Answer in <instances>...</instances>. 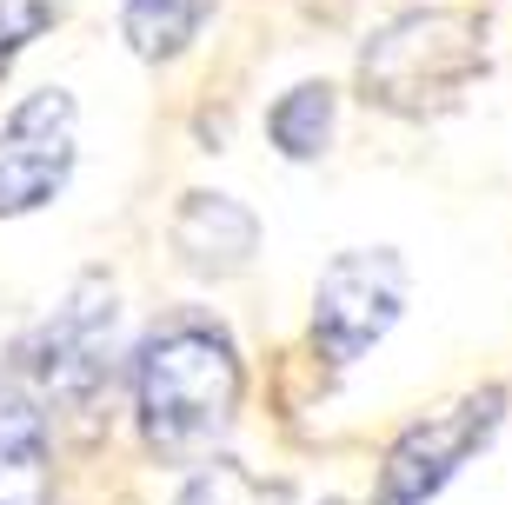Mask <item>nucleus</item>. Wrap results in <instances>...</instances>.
<instances>
[{
  "mask_svg": "<svg viewBox=\"0 0 512 505\" xmlns=\"http://www.w3.org/2000/svg\"><path fill=\"white\" fill-rule=\"evenodd\" d=\"M120 359V313L107 280H80V293L54 319L20 339V379H34L60 406H94Z\"/></svg>",
  "mask_w": 512,
  "mask_h": 505,
  "instance_id": "nucleus-3",
  "label": "nucleus"
},
{
  "mask_svg": "<svg viewBox=\"0 0 512 505\" xmlns=\"http://www.w3.org/2000/svg\"><path fill=\"white\" fill-rule=\"evenodd\" d=\"M133 393H140V432L160 459H200L240 406L233 333L200 306L160 313L133 346Z\"/></svg>",
  "mask_w": 512,
  "mask_h": 505,
  "instance_id": "nucleus-1",
  "label": "nucleus"
},
{
  "mask_svg": "<svg viewBox=\"0 0 512 505\" xmlns=\"http://www.w3.org/2000/svg\"><path fill=\"white\" fill-rule=\"evenodd\" d=\"M74 173V100L60 87H40L0 127V213L47 206Z\"/></svg>",
  "mask_w": 512,
  "mask_h": 505,
  "instance_id": "nucleus-6",
  "label": "nucleus"
},
{
  "mask_svg": "<svg viewBox=\"0 0 512 505\" xmlns=\"http://www.w3.org/2000/svg\"><path fill=\"white\" fill-rule=\"evenodd\" d=\"M326 505H346V499H326Z\"/></svg>",
  "mask_w": 512,
  "mask_h": 505,
  "instance_id": "nucleus-13",
  "label": "nucleus"
},
{
  "mask_svg": "<svg viewBox=\"0 0 512 505\" xmlns=\"http://www.w3.org/2000/svg\"><path fill=\"white\" fill-rule=\"evenodd\" d=\"M499 419H506V386H486V393H466L453 412L406 426L399 446L386 452V466H380L373 505H426L499 432Z\"/></svg>",
  "mask_w": 512,
  "mask_h": 505,
  "instance_id": "nucleus-5",
  "label": "nucleus"
},
{
  "mask_svg": "<svg viewBox=\"0 0 512 505\" xmlns=\"http://www.w3.org/2000/svg\"><path fill=\"white\" fill-rule=\"evenodd\" d=\"M47 499H54L47 412L27 393V379L0 366V505H47Z\"/></svg>",
  "mask_w": 512,
  "mask_h": 505,
  "instance_id": "nucleus-7",
  "label": "nucleus"
},
{
  "mask_svg": "<svg viewBox=\"0 0 512 505\" xmlns=\"http://www.w3.org/2000/svg\"><path fill=\"white\" fill-rule=\"evenodd\" d=\"M486 67L473 14H399L393 27L373 34V47L360 54V87L366 100H380L393 113H426L466 87Z\"/></svg>",
  "mask_w": 512,
  "mask_h": 505,
  "instance_id": "nucleus-2",
  "label": "nucleus"
},
{
  "mask_svg": "<svg viewBox=\"0 0 512 505\" xmlns=\"http://www.w3.org/2000/svg\"><path fill=\"white\" fill-rule=\"evenodd\" d=\"M399 306H406V266L386 246L333 253L320 273V293H313V346L333 366H353L399 319Z\"/></svg>",
  "mask_w": 512,
  "mask_h": 505,
  "instance_id": "nucleus-4",
  "label": "nucleus"
},
{
  "mask_svg": "<svg viewBox=\"0 0 512 505\" xmlns=\"http://www.w3.org/2000/svg\"><path fill=\"white\" fill-rule=\"evenodd\" d=\"M266 140L286 160H320L326 140H333V87L326 80H300L293 94H280L273 113H266Z\"/></svg>",
  "mask_w": 512,
  "mask_h": 505,
  "instance_id": "nucleus-10",
  "label": "nucleus"
},
{
  "mask_svg": "<svg viewBox=\"0 0 512 505\" xmlns=\"http://www.w3.org/2000/svg\"><path fill=\"white\" fill-rule=\"evenodd\" d=\"M173 505H286V486H266V479H253V472L240 466H207L200 479H187V492Z\"/></svg>",
  "mask_w": 512,
  "mask_h": 505,
  "instance_id": "nucleus-11",
  "label": "nucleus"
},
{
  "mask_svg": "<svg viewBox=\"0 0 512 505\" xmlns=\"http://www.w3.org/2000/svg\"><path fill=\"white\" fill-rule=\"evenodd\" d=\"M207 14H213V0H127L120 7V34L133 40V54L173 60L200 40Z\"/></svg>",
  "mask_w": 512,
  "mask_h": 505,
  "instance_id": "nucleus-9",
  "label": "nucleus"
},
{
  "mask_svg": "<svg viewBox=\"0 0 512 505\" xmlns=\"http://www.w3.org/2000/svg\"><path fill=\"white\" fill-rule=\"evenodd\" d=\"M253 246H260V220L227 193H187L180 213H173V253L193 273L227 280V273H240L253 260Z\"/></svg>",
  "mask_w": 512,
  "mask_h": 505,
  "instance_id": "nucleus-8",
  "label": "nucleus"
},
{
  "mask_svg": "<svg viewBox=\"0 0 512 505\" xmlns=\"http://www.w3.org/2000/svg\"><path fill=\"white\" fill-rule=\"evenodd\" d=\"M54 27V0H0V67Z\"/></svg>",
  "mask_w": 512,
  "mask_h": 505,
  "instance_id": "nucleus-12",
  "label": "nucleus"
}]
</instances>
